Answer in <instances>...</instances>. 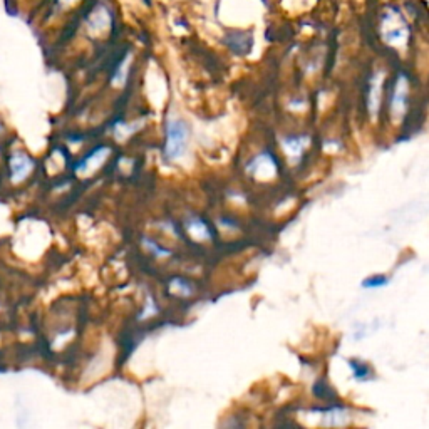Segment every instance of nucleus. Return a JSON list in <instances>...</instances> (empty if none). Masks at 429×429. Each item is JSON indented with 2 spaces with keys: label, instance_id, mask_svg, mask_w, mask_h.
<instances>
[{
  "label": "nucleus",
  "instance_id": "nucleus-1",
  "mask_svg": "<svg viewBox=\"0 0 429 429\" xmlns=\"http://www.w3.org/2000/svg\"><path fill=\"white\" fill-rule=\"evenodd\" d=\"M379 34L384 44L391 47H404L409 42L411 27L401 7L387 5L384 7L379 17Z\"/></svg>",
  "mask_w": 429,
  "mask_h": 429
},
{
  "label": "nucleus",
  "instance_id": "nucleus-2",
  "mask_svg": "<svg viewBox=\"0 0 429 429\" xmlns=\"http://www.w3.org/2000/svg\"><path fill=\"white\" fill-rule=\"evenodd\" d=\"M188 141V127L186 124L180 119H173L167 124V146H164V154L169 160L183 156L184 148Z\"/></svg>",
  "mask_w": 429,
  "mask_h": 429
},
{
  "label": "nucleus",
  "instance_id": "nucleus-3",
  "mask_svg": "<svg viewBox=\"0 0 429 429\" xmlns=\"http://www.w3.org/2000/svg\"><path fill=\"white\" fill-rule=\"evenodd\" d=\"M34 160L31 156H27L25 153H14L10 156L9 161V168H10V180L14 183H21L31 175V171L34 169Z\"/></svg>",
  "mask_w": 429,
  "mask_h": 429
},
{
  "label": "nucleus",
  "instance_id": "nucleus-4",
  "mask_svg": "<svg viewBox=\"0 0 429 429\" xmlns=\"http://www.w3.org/2000/svg\"><path fill=\"white\" fill-rule=\"evenodd\" d=\"M106 156H109V148H106V146H99V148L94 149L93 153H89L81 163L76 164L74 169H76L77 173H89L93 168L99 167Z\"/></svg>",
  "mask_w": 429,
  "mask_h": 429
},
{
  "label": "nucleus",
  "instance_id": "nucleus-5",
  "mask_svg": "<svg viewBox=\"0 0 429 429\" xmlns=\"http://www.w3.org/2000/svg\"><path fill=\"white\" fill-rule=\"evenodd\" d=\"M109 22H111V16H109V10L106 5H97L96 9L91 10L88 17V27L91 32H101L108 27Z\"/></svg>",
  "mask_w": 429,
  "mask_h": 429
},
{
  "label": "nucleus",
  "instance_id": "nucleus-6",
  "mask_svg": "<svg viewBox=\"0 0 429 429\" xmlns=\"http://www.w3.org/2000/svg\"><path fill=\"white\" fill-rule=\"evenodd\" d=\"M406 97H408V79L406 76H399L396 84H394L393 94V112L394 114H402L406 106Z\"/></svg>",
  "mask_w": 429,
  "mask_h": 429
},
{
  "label": "nucleus",
  "instance_id": "nucleus-7",
  "mask_svg": "<svg viewBox=\"0 0 429 429\" xmlns=\"http://www.w3.org/2000/svg\"><path fill=\"white\" fill-rule=\"evenodd\" d=\"M188 232H190L191 235L198 240H203V238H206V236H210L208 228H206V225L203 223L199 218H193V220L188 223Z\"/></svg>",
  "mask_w": 429,
  "mask_h": 429
},
{
  "label": "nucleus",
  "instance_id": "nucleus-8",
  "mask_svg": "<svg viewBox=\"0 0 429 429\" xmlns=\"http://www.w3.org/2000/svg\"><path fill=\"white\" fill-rule=\"evenodd\" d=\"M169 289H171V292L178 293V295H183V297L190 295V293H191L190 285H188L184 280H180V278L173 280L171 285H169Z\"/></svg>",
  "mask_w": 429,
  "mask_h": 429
},
{
  "label": "nucleus",
  "instance_id": "nucleus-9",
  "mask_svg": "<svg viewBox=\"0 0 429 429\" xmlns=\"http://www.w3.org/2000/svg\"><path fill=\"white\" fill-rule=\"evenodd\" d=\"M145 245H146V248H148V250H151L154 255H158V257H164V255L169 254L168 250H164V248L158 247L156 243L151 242V240H145Z\"/></svg>",
  "mask_w": 429,
  "mask_h": 429
},
{
  "label": "nucleus",
  "instance_id": "nucleus-10",
  "mask_svg": "<svg viewBox=\"0 0 429 429\" xmlns=\"http://www.w3.org/2000/svg\"><path fill=\"white\" fill-rule=\"evenodd\" d=\"M387 284V278L382 277V275H378V277H371L367 278L366 282H364V285L366 287H382V285Z\"/></svg>",
  "mask_w": 429,
  "mask_h": 429
},
{
  "label": "nucleus",
  "instance_id": "nucleus-11",
  "mask_svg": "<svg viewBox=\"0 0 429 429\" xmlns=\"http://www.w3.org/2000/svg\"><path fill=\"white\" fill-rule=\"evenodd\" d=\"M351 366L354 369V374H356V378H366V376L369 374V367L364 366V364L351 363Z\"/></svg>",
  "mask_w": 429,
  "mask_h": 429
},
{
  "label": "nucleus",
  "instance_id": "nucleus-12",
  "mask_svg": "<svg viewBox=\"0 0 429 429\" xmlns=\"http://www.w3.org/2000/svg\"><path fill=\"white\" fill-rule=\"evenodd\" d=\"M77 0H58V5L62 7V9H66V7L73 5V3H76Z\"/></svg>",
  "mask_w": 429,
  "mask_h": 429
},
{
  "label": "nucleus",
  "instance_id": "nucleus-13",
  "mask_svg": "<svg viewBox=\"0 0 429 429\" xmlns=\"http://www.w3.org/2000/svg\"><path fill=\"white\" fill-rule=\"evenodd\" d=\"M0 131H2V124H0Z\"/></svg>",
  "mask_w": 429,
  "mask_h": 429
}]
</instances>
